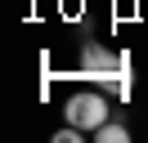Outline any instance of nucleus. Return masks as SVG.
Wrapping results in <instances>:
<instances>
[{
    "label": "nucleus",
    "mask_w": 148,
    "mask_h": 143,
    "mask_svg": "<svg viewBox=\"0 0 148 143\" xmlns=\"http://www.w3.org/2000/svg\"><path fill=\"white\" fill-rule=\"evenodd\" d=\"M63 116H67V125L94 134L103 121H108V98H103V94H90V89H85V94H72L67 107H63Z\"/></svg>",
    "instance_id": "obj_1"
},
{
    "label": "nucleus",
    "mask_w": 148,
    "mask_h": 143,
    "mask_svg": "<svg viewBox=\"0 0 148 143\" xmlns=\"http://www.w3.org/2000/svg\"><path fill=\"white\" fill-rule=\"evenodd\" d=\"M81 72H85V76L112 80V76H121V72H126V58H121V54L99 49V45H85V49H81Z\"/></svg>",
    "instance_id": "obj_2"
},
{
    "label": "nucleus",
    "mask_w": 148,
    "mask_h": 143,
    "mask_svg": "<svg viewBox=\"0 0 148 143\" xmlns=\"http://www.w3.org/2000/svg\"><path fill=\"white\" fill-rule=\"evenodd\" d=\"M94 139H99V143H126L130 134H126V125H117V121H103L99 130H94Z\"/></svg>",
    "instance_id": "obj_3"
},
{
    "label": "nucleus",
    "mask_w": 148,
    "mask_h": 143,
    "mask_svg": "<svg viewBox=\"0 0 148 143\" xmlns=\"http://www.w3.org/2000/svg\"><path fill=\"white\" fill-rule=\"evenodd\" d=\"M81 139H85V130H76V125H67V130L54 134V143H81Z\"/></svg>",
    "instance_id": "obj_4"
}]
</instances>
